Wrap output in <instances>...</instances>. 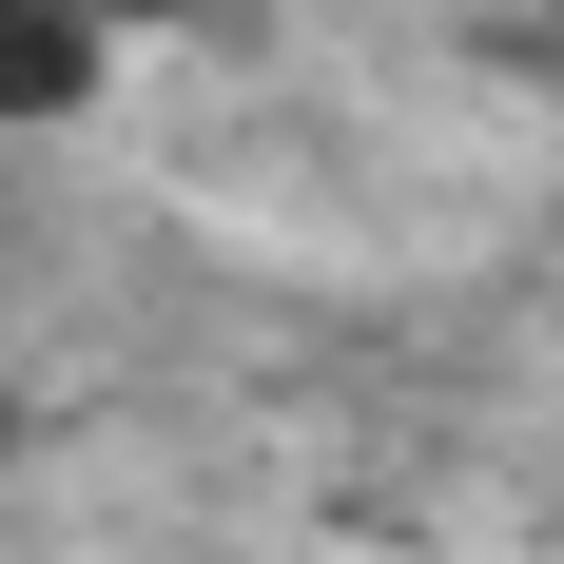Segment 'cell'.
Masks as SVG:
<instances>
[{"instance_id":"cell-2","label":"cell","mask_w":564,"mask_h":564,"mask_svg":"<svg viewBox=\"0 0 564 564\" xmlns=\"http://www.w3.org/2000/svg\"><path fill=\"white\" fill-rule=\"evenodd\" d=\"M58 20H78V40H117V20H195V0H58Z\"/></svg>"},{"instance_id":"cell-1","label":"cell","mask_w":564,"mask_h":564,"mask_svg":"<svg viewBox=\"0 0 564 564\" xmlns=\"http://www.w3.org/2000/svg\"><path fill=\"white\" fill-rule=\"evenodd\" d=\"M78 98H98V40L58 0H0V117H78Z\"/></svg>"}]
</instances>
